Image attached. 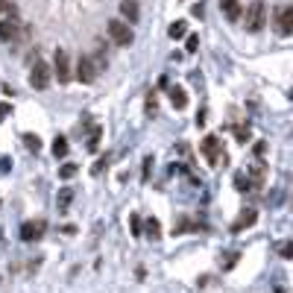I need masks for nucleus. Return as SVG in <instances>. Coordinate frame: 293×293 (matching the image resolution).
Masks as SVG:
<instances>
[{
	"instance_id": "nucleus-1",
	"label": "nucleus",
	"mask_w": 293,
	"mask_h": 293,
	"mask_svg": "<svg viewBox=\"0 0 293 293\" xmlns=\"http://www.w3.org/2000/svg\"><path fill=\"white\" fill-rule=\"evenodd\" d=\"M109 38H112L117 47H129L132 38H135V32H132V26H129L126 21L114 18V21H109Z\"/></svg>"
},
{
	"instance_id": "nucleus-2",
	"label": "nucleus",
	"mask_w": 293,
	"mask_h": 293,
	"mask_svg": "<svg viewBox=\"0 0 293 293\" xmlns=\"http://www.w3.org/2000/svg\"><path fill=\"white\" fill-rule=\"evenodd\" d=\"M264 21H267V6H264V0H255L247 12V29L258 32V29H264Z\"/></svg>"
},
{
	"instance_id": "nucleus-3",
	"label": "nucleus",
	"mask_w": 293,
	"mask_h": 293,
	"mask_svg": "<svg viewBox=\"0 0 293 293\" xmlns=\"http://www.w3.org/2000/svg\"><path fill=\"white\" fill-rule=\"evenodd\" d=\"M29 85H32V88H47V85H50V68H47L41 59H35V62H32Z\"/></svg>"
},
{
	"instance_id": "nucleus-4",
	"label": "nucleus",
	"mask_w": 293,
	"mask_h": 293,
	"mask_svg": "<svg viewBox=\"0 0 293 293\" xmlns=\"http://www.w3.org/2000/svg\"><path fill=\"white\" fill-rule=\"evenodd\" d=\"M220 153H223L220 138H217V135H205V138H203V156L208 158V164H217V161H220Z\"/></svg>"
},
{
	"instance_id": "nucleus-5",
	"label": "nucleus",
	"mask_w": 293,
	"mask_h": 293,
	"mask_svg": "<svg viewBox=\"0 0 293 293\" xmlns=\"http://www.w3.org/2000/svg\"><path fill=\"white\" fill-rule=\"evenodd\" d=\"M276 32L279 35H293V6H285L276 12Z\"/></svg>"
},
{
	"instance_id": "nucleus-6",
	"label": "nucleus",
	"mask_w": 293,
	"mask_h": 293,
	"mask_svg": "<svg viewBox=\"0 0 293 293\" xmlns=\"http://www.w3.org/2000/svg\"><path fill=\"white\" fill-rule=\"evenodd\" d=\"M44 229H47V226H44V220H26V223L21 226V238L32 244V241H38V238L44 235Z\"/></svg>"
},
{
	"instance_id": "nucleus-7",
	"label": "nucleus",
	"mask_w": 293,
	"mask_h": 293,
	"mask_svg": "<svg viewBox=\"0 0 293 293\" xmlns=\"http://www.w3.org/2000/svg\"><path fill=\"white\" fill-rule=\"evenodd\" d=\"M56 79L59 82H68L70 79V59H68V53L65 50H56Z\"/></svg>"
},
{
	"instance_id": "nucleus-8",
	"label": "nucleus",
	"mask_w": 293,
	"mask_h": 293,
	"mask_svg": "<svg viewBox=\"0 0 293 293\" xmlns=\"http://www.w3.org/2000/svg\"><path fill=\"white\" fill-rule=\"evenodd\" d=\"M76 79L79 82H91L94 79V62L88 56H79V68H76Z\"/></svg>"
},
{
	"instance_id": "nucleus-9",
	"label": "nucleus",
	"mask_w": 293,
	"mask_h": 293,
	"mask_svg": "<svg viewBox=\"0 0 293 293\" xmlns=\"http://www.w3.org/2000/svg\"><path fill=\"white\" fill-rule=\"evenodd\" d=\"M255 220H258V211H255V208H244V211H241V217L235 220V226H232V229H235V232H244V229H249Z\"/></svg>"
},
{
	"instance_id": "nucleus-10",
	"label": "nucleus",
	"mask_w": 293,
	"mask_h": 293,
	"mask_svg": "<svg viewBox=\"0 0 293 293\" xmlns=\"http://www.w3.org/2000/svg\"><path fill=\"white\" fill-rule=\"evenodd\" d=\"M18 38V21L9 18V21H0V41H12Z\"/></svg>"
},
{
	"instance_id": "nucleus-11",
	"label": "nucleus",
	"mask_w": 293,
	"mask_h": 293,
	"mask_svg": "<svg viewBox=\"0 0 293 293\" xmlns=\"http://www.w3.org/2000/svg\"><path fill=\"white\" fill-rule=\"evenodd\" d=\"M220 9H223V15H226L229 21H238V18H241V3H238V0H220Z\"/></svg>"
},
{
	"instance_id": "nucleus-12",
	"label": "nucleus",
	"mask_w": 293,
	"mask_h": 293,
	"mask_svg": "<svg viewBox=\"0 0 293 293\" xmlns=\"http://www.w3.org/2000/svg\"><path fill=\"white\" fill-rule=\"evenodd\" d=\"M170 103H173L176 109H185V106H188V91H185V88H179V85H176V88H170Z\"/></svg>"
},
{
	"instance_id": "nucleus-13",
	"label": "nucleus",
	"mask_w": 293,
	"mask_h": 293,
	"mask_svg": "<svg viewBox=\"0 0 293 293\" xmlns=\"http://www.w3.org/2000/svg\"><path fill=\"white\" fill-rule=\"evenodd\" d=\"M120 12H123L126 21H138V3H135V0H123V3H120Z\"/></svg>"
},
{
	"instance_id": "nucleus-14",
	"label": "nucleus",
	"mask_w": 293,
	"mask_h": 293,
	"mask_svg": "<svg viewBox=\"0 0 293 293\" xmlns=\"http://www.w3.org/2000/svg\"><path fill=\"white\" fill-rule=\"evenodd\" d=\"M185 32H188V23H185V21H176V23H170V29H167V35H170L173 41H179Z\"/></svg>"
},
{
	"instance_id": "nucleus-15",
	"label": "nucleus",
	"mask_w": 293,
	"mask_h": 293,
	"mask_svg": "<svg viewBox=\"0 0 293 293\" xmlns=\"http://www.w3.org/2000/svg\"><path fill=\"white\" fill-rule=\"evenodd\" d=\"M147 238H150V241H158V238H161V226H158L156 217L147 220Z\"/></svg>"
},
{
	"instance_id": "nucleus-16",
	"label": "nucleus",
	"mask_w": 293,
	"mask_h": 293,
	"mask_svg": "<svg viewBox=\"0 0 293 293\" xmlns=\"http://www.w3.org/2000/svg\"><path fill=\"white\" fill-rule=\"evenodd\" d=\"M65 153H68V141H65V138H56V141H53V156L62 158Z\"/></svg>"
},
{
	"instance_id": "nucleus-17",
	"label": "nucleus",
	"mask_w": 293,
	"mask_h": 293,
	"mask_svg": "<svg viewBox=\"0 0 293 293\" xmlns=\"http://www.w3.org/2000/svg\"><path fill=\"white\" fill-rule=\"evenodd\" d=\"M100 135H103L100 129H94V132H91V141H88V150H91V153H97V150H100Z\"/></svg>"
},
{
	"instance_id": "nucleus-18",
	"label": "nucleus",
	"mask_w": 293,
	"mask_h": 293,
	"mask_svg": "<svg viewBox=\"0 0 293 293\" xmlns=\"http://www.w3.org/2000/svg\"><path fill=\"white\" fill-rule=\"evenodd\" d=\"M59 176H62V179H73V176H76V164H65V167L59 170Z\"/></svg>"
},
{
	"instance_id": "nucleus-19",
	"label": "nucleus",
	"mask_w": 293,
	"mask_h": 293,
	"mask_svg": "<svg viewBox=\"0 0 293 293\" xmlns=\"http://www.w3.org/2000/svg\"><path fill=\"white\" fill-rule=\"evenodd\" d=\"M185 47H188V53H197V47H200V38H197V35H188Z\"/></svg>"
},
{
	"instance_id": "nucleus-20",
	"label": "nucleus",
	"mask_w": 293,
	"mask_h": 293,
	"mask_svg": "<svg viewBox=\"0 0 293 293\" xmlns=\"http://www.w3.org/2000/svg\"><path fill=\"white\" fill-rule=\"evenodd\" d=\"M23 141H26V144H29V150H38V138H35V135H26V138H23Z\"/></svg>"
},
{
	"instance_id": "nucleus-21",
	"label": "nucleus",
	"mask_w": 293,
	"mask_h": 293,
	"mask_svg": "<svg viewBox=\"0 0 293 293\" xmlns=\"http://www.w3.org/2000/svg\"><path fill=\"white\" fill-rule=\"evenodd\" d=\"M282 255H285V258H293V241H291V244H285V247H282Z\"/></svg>"
},
{
	"instance_id": "nucleus-22",
	"label": "nucleus",
	"mask_w": 293,
	"mask_h": 293,
	"mask_svg": "<svg viewBox=\"0 0 293 293\" xmlns=\"http://www.w3.org/2000/svg\"><path fill=\"white\" fill-rule=\"evenodd\" d=\"M68 203H70V191H68V188H65V194H62V197H59V205H68Z\"/></svg>"
},
{
	"instance_id": "nucleus-23",
	"label": "nucleus",
	"mask_w": 293,
	"mask_h": 293,
	"mask_svg": "<svg viewBox=\"0 0 293 293\" xmlns=\"http://www.w3.org/2000/svg\"><path fill=\"white\" fill-rule=\"evenodd\" d=\"M132 232H135V235L141 232V220H138V217H132Z\"/></svg>"
},
{
	"instance_id": "nucleus-24",
	"label": "nucleus",
	"mask_w": 293,
	"mask_h": 293,
	"mask_svg": "<svg viewBox=\"0 0 293 293\" xmlns=\"http://www.w3.org/2000/svg\"><path fill=\"white\" fill-rule=\"evenodd\" d=\"M6 9H9V0H0V15H3Z\"/></svg>"
},
{
	"instance_id": "nucleus-25",
	"label": "nucleus",
	"mask_w": 293,
	"mask_h": 293,
	"mask_svg": "<svg viewBox=\"0 0 293 293\" xmlns=\"http://www.w3.org/2000/svg\"><path fill=\"white\" fill-rule=\"evenodd\" d=\"M9 112H12L9 106H0V117H3V114H9Z\"/></svg>"
}]
</instances>
